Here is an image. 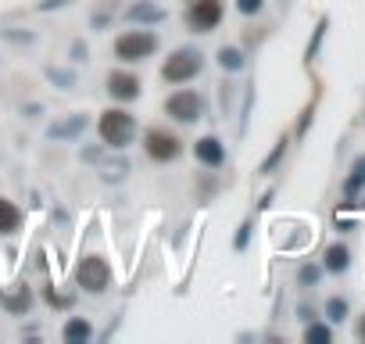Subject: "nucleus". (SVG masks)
Returning a JSON list of instances; mask_svg holds the SVG:
<instances>
[{"label":"nucleus","instance_id":"nucleus-15","mask_svg":"<svg viewBox=\"0 0 365 344\" xmlns=\"http://www.w3.org/2000/svg\"><path fill=\"white\" fill-rule=\"evenodd\" d=\"M218 61H222V69H240V65H244L240 51H233V47H222V51H218Z\"/></svg>","mask_w":365,"mask_h":344},{"label":"nucleus","instance_id":"nucleus-7","mask_svg":"<svg viewBox=\"0 0 365 344\" xmlns=\"http://www.w3.org/2000/svg\"><path fill=\"white\" fill-rule=\"evenodd\" d=\"M165 112L176 122H194V119H201L204 104H201V97L194 90H179V93H172V97L165 101Z\"/></svg>","mask_w":365,"mask_h":344},{"label":"nucleus","instance_id":"nucleus-14","mask_svg":"<svg viewBox=\"0 0 365 344\" xmlns=\"http://www.w3.org/2000/svg\"><path fill=\"white\" fill-rule=\"evenodd\" d=\"M129 19L133 22H154V19H162V11L147 8V4H136V8H129Z\"/></svg>","mask_w":365,"mask_h":344},{"label":"nucleus","instance_id":"nucleus-5","mask_svg":"<svg viewBox=\"0 0 365 344\" xmlns=\"http://www.w3.org/2000/svg\"><path fill=\"white\" fill-rule=\"evenodd\" d=\"M75 280H79V287H83V291L101 294L111 284V265L101 255H86L83 262H79V269H75Z\"/></svg>","mask_w":365,"mask_h":344},{"label":"nucleus","instance_id":"nucleus-6","mask_svg":"<svg viewBox=\"0 0 365 344\" xmlns=\"http://www.w3.org/2000/svg\"><path fill=\"white\" fill-rule=\"evenodd\" d=\"M218 22H222V0H194L186 8V25L194 33H212Z\"/></svg>","mask_w":365,"mask_h":344},{"label":"nucleus","instance_id":"nucleus-19","mask_svg":"<svg viewBox=\"0 0 365 344\" xmlns=\"http://www.w3.org/2000/svg\"><path fill=\"white\" fill-rule=\"evenodd\" d=\"M236 8L244 14H255V11H262V0H236Z\"/></svg>","mask_w":365,"mask_h":344},{"label":"nucleus","instance_id":"nucleus-1","mask_svg":"<svg viewBox=\"0 0 365 344\" xmlns=\"http://www.w3.org/2000/svg\"><path fill=\"white\" fill-rule=\"evenodd\" d=\"M97 133H101V140L108 147H125L136 133V122H133L129 112H122V108H108V112L101 115V122H97Z\"/></svg>","mask_w":365,"mask_h":344},{"label":"nucleus","instance_id":"nucleus-2","mask_svg":"<svg viewBox=\"0 0 365 344\" xmlns=\"http://www.w3.org/2000/svg\"><path fill=\"white\" fill-rule=\"evenodd\" d=\"M158 51V36L147 33V29H129V33H122L115 40V58L125 61V65H136V61H144Z\"/></svg>","mask_w":365,"mask_h":344},{"label":"nucleus","instance_id":"nucleus-3","mask_svg":"<svg viewBox=\"0 0 365 344\" xmlns=\"http://www.w3.org/2000/svg\"><path fill=\"white\" fill-rule=\"evenodd\" d=\"M197 72H201V54L190 51V47H183V51H176L162 65V79L165 83H190Z\"/></svg>","mask_w":365,"mask_h":344},{"label":"nucleus","instance_id":"nucleus-8","mask_svg":"<svg viewBox=\"0 0 365 344\" xmlns=\"http://www.w3.org/2000/svg\"><path fill=\"white\" fill-rule=\"evenodd\" d=\"M108 93L115 101H136L140 97V79L133 72H111L108 75Z\"/></svg>","mask_w":365,"mask_h":344},{"label":"nucleus","instance_id":"nucleus-17","mask_svg":"<svg viewBox=\"0 0 365 344\" xmlns=\"http://www.w3.org/2000/svg\"><path fill=\"white\" fill-rule=\"evenodd\" d=\"M79 126H86V119H83V115L72 119V122H65V126H58V130H51V136H68V133H75Z\"/></svg>","mask_w":365,"mask_h":344},{"label":"nucleus","instance_id":"nucleus-21","mask_svg":"<svg viewBox=\"0 0 365 344\" xmlns=\"http://www.w3.org/2000/svg\"><path fill=\"white\" fill-rule=\"evenodd\" d=\"M358 334H362V337H365V323H362V326H358Z\"/></svg>","mask_w":365,"mask_h":344},{"label":"nucleus","instance_id":"nucleus-18","mask_svg":"<svg viewBox=\"0 0 365 344\" xmlns=\"http://www.w3.org/2000/svg\"><path fill=\"white\" fill-rule=\"evenodd\" d=\"M305 337H308V341H329V330H326V326H308Z\"/></svg>","mask_w":365,"mask_h":344},{"label":"nucleus","instance_id":"nucleus-16","mask_svg":"<svg viewBox=\"0 0 365 344\" xmlns=\"http://www.w3.org/2000/svg\"><path fill=\"white\" fill-rule=\"evenodd\" d=\"M362 183H365V158H362V162L355 165V176L347 180V194H355V191H358Z\"/></svg>","mask_w":365,"mask_h":344},{"label":"nucleus","instance_id":"nucleus-12","mask_svg":"<svg viewBox=\"0 0 365 344\" xmlns=\"http://www.w3.org/2000/svg\"><path fill=\"white\" fill-rule=\"evenodd\" d=\"M90 323L86 319H68L65 323V341H90Z\"/></svg>","mask_w":365,"mask_h":344},{"label":"nucleus","instance_id":"nucleus-9","mask_svg":"<svg viewBox=\"0 0 365 344\" xmlns=\"http://www.w3.org/2000/svg\"><path fill=\"white\" fill-rule=\"evenodd\" d=\"M194 154H197V162L212 165V169L226 162V147H222L215 136H204V140H197V144H194Z\"/></svg>","mask_w":365,"mask_h":344},{"label":"nucleus","instance_id":"nucleus-10","mask_svg":"<svg viewBox=\"0 0 365 344\" xmlns=\"http://www.w3.org/2000/svg\"><path fill=\"white\" fill-rule=\"evenodd\" d=\"M22 226V208L0 197V233H14Z\"/></svg>","mask_w":365,"mask_h":344},{"label":"nucleus","instance_id":"nucleus-11","mask_svg":"<svg viewBox=\"0 0 365 344\" xmlns=\"http://www.w3.org/2000/svg\"><path fill=\"white\" fill-rule=\"evenodd\" d=\"M326 269H333V273H344L347 269V247L344 244H333L329 251H326Z\"/></svg>","mask_w":365,"mask_h":344},{"label":"nucleus","instance_id":"nucleus-20","mask_svg":"<svg viewBox=\"0 0 365 344\" xmlns=\"http://www.w3.org/2000/svg\"><path fill=\"white\" fill-rule=\"evenodd\" d=\"M344 312H347V305H344L340 298H333V302H329V316H333V319H344Z\"/></svg>","mask_w":365,"mask_h":344},{"label":"nucleus","instance_id":"nucleus-13","mask_svg":"<svg viewBox=\"0 0 365 344\" xmlns=\"http://www.w3.org/2000/svg\"><path fill=\"white\" fill-rule=\"evenodd\" d=\"M29 305H33V294H29L25 287H22L18 294H11V298H4V308H8V312H25Z\"/></svg>","mask_w":365,"mask_h":344},{"label":"nucleus","instance_id":"nucleus-4","mask_svg":"<svg viewBox=\"0 0 365 344\" xmlns=\"http://www.w3.org/2000/svg\"><path fill=\"white\" fill-rule=\"evenodd\" d=\"M144 151L151 154L154 162H176L179 154H183V140H179L176 133L154 126V130H147V136H144Z\"/></svg>","mask_w":365,"mask_h":344}]
</instances>
